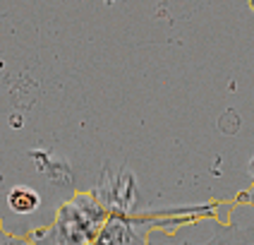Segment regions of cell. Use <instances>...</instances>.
Returning <instances> with one entry per match:
<instances>
[{
    "mask_svg": "<svg viewBox=\"0 0 254 245\" xmlns=\"http://www.w3.org/2000/svg\"><path fill=\"white\" fill-rule=\"evenodd\" d=\"M108 216L111 209L96 197V192L82 190L58 207L56 219L48 226L29 231L24 238L31 245H91Z\"/></svg>",
    "mask_w": 254,
    "mask_h": 245,
    "instance_id": "1",
    "label": "cell"
},
{
    "mask_svg": "<svg viewBox=\"0 0 254 245\" xmlns=\"http://www.w3.org/2000/svg\"><path fill=\"white\" fill-rule=\"evenodd\" d=\"M194 245V243H185ZM204 245H254V212L247 216H238L233 202H230V214L226 216L223 224H218L213 231L211 241H206Z\"/></svg>",
    "mask_w": 254,
    "mask_h": 245,
    "instance_id": "2",
    "label": "cell"
},
{
    "mask_svg": "<svg viewBox=\"0 0 254 245\" xmlns=\"http://www.w3.org/2000/svg\"><path fill=\"white\" fill-rule=\"evenodd\" d=\"M7 207L19 216L34 214V212H39V207H41V195L29 185H14L12 190L7 192Z\"/></svg>",
    "mask_w": 254,
    "mask_h": 245,
    "instance_id": "3",
    "label": "cell"
},
{
    "mask_svg": "<svg viewBox=\"0 0 254 245\" xmlns=\"http://www.w3.org/2000/svg\"><path fill=\"white\" fill-rule=\"evenodd\" d=\"M0 245H31L24 238V236H12V233H7L5 226L0 224Z\"/></svg>",
    "mask_w": 254,
    "mask_h": 245,
    "instance_id": "4",
    "label": "cell"
},
{
    "mask_svg": "<svg viewBox=\"0 0 254 245\" xmlns=\"http://www.w3.org/2000/svg\"><path fill=\"white\" fill-rule=\"evenodd\" d=\"M235 200H238V202H242V204H250V207H252V209H254V185L250 187L247 192H240V195H238Z\"/></svg>",
    "mask_w": 254,
    "mask_h": 245,
    "instance_id": "5",
    "label": "cell"
},
{
    "mask_svg": "<svg viewBox=\"0 0 254 245\" xmlns=\"http://www.w3.org/2000/svg\"><path fill=\"white\" fill-rule=\"evenodd\" d=\"M247 175H250V178L254 180V157L250 159V163H247Z\"/></svg>",
    "mask_w": 254,
    "mask_h": 245,
    "instance_id": "6",
    "label": "cell"
},
{
    "mask_svg": "<svg viewBox=\"0 0 254 245\" xmlns=\"http://www.w3.org/2000/svg\"><path fill=\"white\" fill-rule=\"evenodd\" d=\"M247 5H250V7H252V12H254V0H250V2H247Z\"/></svg>",
    "mask_w": 254,
    "mask_h": 245,
    "instance_id": "7",
    "label": "cell"
}]
</instances>
